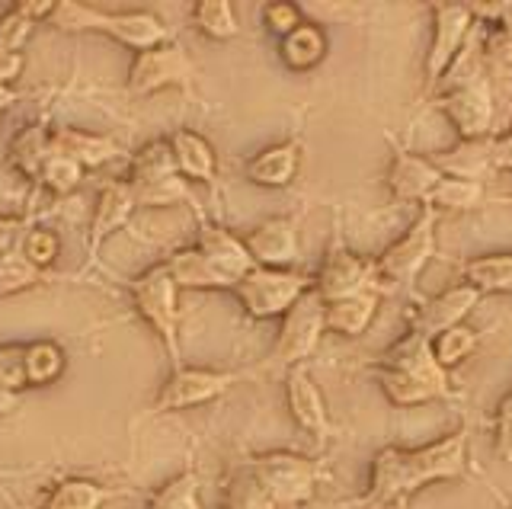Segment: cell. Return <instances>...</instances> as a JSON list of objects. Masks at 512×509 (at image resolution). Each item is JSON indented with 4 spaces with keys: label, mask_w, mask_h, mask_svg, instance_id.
<instances>
[{
    "label": "cell",
    "mask_w": 512,
    "mask_h": 509,
    "mask_svg": "<svg viewBox=\"0 0 512 509\" xmlns=\"http://www.w3.org/2000/svg\"><path fill=\"white\" fill-rule=\"evenodd\" d=\"M52 157V129L45 122H32L10 141L7 161L26 180H39L45 161Z\"/></svg>",
    "instance_id": "obj_28"
},
{
    "label": "cell",
    "mask_w": 512,
    "mask_h": 509,
    "mask_svg": "<svg viewBox=\"0 0 512 509\" xmlns=\"http://www.w3.org/2000/svg\"><path fill=\"white\" fill-rule=\"evenodd\" d=\"M372 372H375L378 388H381L384 397H388V404H391V407L407 410V407H420V404L442 401V394H439L436 388L426 385V381H420V378L407 375V372L375 369V365H372Z\"/></svg>",
    "instance_id": "obj_31"
},
{
    "label": "cell",
    "mask_w": 512,
    "mask_h": 509,
    "mask_svg": "<svg viewBox=\"0 0 512 509\" xmlns=\"http://www.w3.org/2000/svg\"><path fill=\"white\" fill-rule=\"evenodd\" d=\"M324 308L327 305L317 298L314 289L304 292L295 301L292 311L282 317L279 333H276V343H272V349H269V359H266L269 369L288 372L292 365L308 362L317 353V346H320V340H324V333H327Z\"/></svg>",
    "instance_id": "obj_8"
},
{
    "label": "cell",
    "mask_w": 512,
    "mask_h": 509,
    "mask_svg": "<svg viewBox=\"0 0 512 509\" xmlns=\"http://www.w3.org/2000/svg\"><path fill=\"white\" fill-rule=\"evenodd\" d=\"M0 260H4V257H0Z\"/></svg>",
    "instance_id": "obj_55"
},
{
    "label": "cell",
    "mask_w": 512,
    "mask_h": 509,
    "mask_svg": "<svg viewBox=\"0 0 512 509\" xmlns=\"http://www.w3.org/2000/svg\"><path fill=\"white\" fill-rule=\"evenodd\" d=\"M52 23L61 33H100L112 42L125 45V49L148 52L157 45L170 42V33L164 20L151 10H122V13H109L93 4H77V0H61L55 4Z\"/></svg>",
    "instance_id": "obj_2"
},
{
    "label": "cell",
    "mask_w": 512,
    "mask_h": 509,
    "mask_svg": "<svg viewBox=\"0 0 512 509\" xmlns=\"http://www.w3.org/2000/svg\"><path fill=\"white\" fill-rule=\"evenodd\" d=\"M285 401H288V410H292L298 429H304L311 439L324 445L336 436V426L327 410V397L320 391L317 378L311 375L308 362L292 365V369L285 372Z\"/></svg>",
    "instance_id": "obj_13"
},
{
    "label": "cell",
    "mask_w": 512,
    "mask_h": 509,
    "mask_svg": "<svg viewBox=\"0 0 512 509\" xmlns=\"http://www.w3.org/2000/svg\"><path fill=\"white\" fill-rule=\"evenodd\" d=\"M20 253H23V257H26L32 266L42 269V273H45V269L58 260V253H61V237H58L55 231H48V228H32V231L26 234V241H23Z\"/></svg>",
    "instance_id": "obj_42"
},
{
    "label": "cell",
    "mask_w": 512,
    "mask_h": 509,
    "mask_svg": "<svg viewBox=\"0 0 512 509\" xmlns=\"http://www.w3.org/2000/svg\"><path fill=\"white\" fill-rule=\"evenodd\" d=\"M144 509H205L199 474L192 468L173 474L164 487L151 493V500L144 503Z\"/></svg>",
    "instance_id": "obj_35"
},
{
    "label": "cell",
    "mask_w": 512,
    "mask_h": 509,
    "mask_svg": "<svg viewBox=\"0 0 512 509\" xmlns=\"http://www.w3.org/2000/svg\"><path fill=\"white\" fill-rule=\"evenodd\" d=\"M436 250H439V212L432 205H420L410 228L375 257L378 292L384 295L413 285L423 276V269L436 260Z\"/></svg>",
    "instance_id": "obj_3"
},
{
    "label": "cell",
    "mask_w": 512,
    "mask_h": 509,
    "mask_svg": "<svg viewBox=\"0 0 512 509\" xmlns=\"http://www.w3.org/2000/svg\"><path fill=\"white\" fill-rule=\"evenodd\" d=\"M192 74H196V65H192V58L183 45L164 42V45H157V49L135 55L132 68H128L125 90L132 93V97H154V93L170 90V87L189 90Z\"/></svg>",
    "instance_id": "obj_12"
},
{
    "label": "cell",
    "mask_w": 512,
    "mask_h": 509,
    "mask_svg": "<svg viewBox=\"0 0 512 509\" xmlns=\"http://www.w3.org/2000/svg\"><path fill=\"white\" fill-rule=\"evenodd\" d=\"M487 202V183L477 180H461V177H445L436 183L426 205L436 212H474Z\"/></svg>",
    "instance_id": "obj_32"
},
{
    "label": "cell",
    "mask_w": 512,
    "mask_h": 509,
    "mask_svg": "<svg viewBox=\"0 0 512 509\" xmlns=\"http://www.w3.org/2000/svg\"><path fill=\"white\" fill-rule=\"evenodd\" d=\"M503 202H506V205H512V193H509V196H503Z\"/></svg>",
    "instance_id": "obj_53"
},
{
    "label": "cell",
    "mask_w": 512,
    "mask_h": 509,
    "mask_svg": "<svg viewBox=\"0 0 512 509\" xmlns=\"http://www.w3.org/2000/svg\"><path fill=\"white\" fill-rule=\"evenodd\" d=\"M192 23L196 29L212 42H231L240 36V20H237V10L228 0H199L192 7Z\"/></svg>",
    "instance_id": "obj_34"
},
{
    "label": "cell",
    "mask_w": 512,
    "mask_h": 509,
    "mask_svg": "<svg viewBox=\"0 0 512 509\" xmlns=\"http://www.w3.org/2000/svg\"><path fill=\"white\" fill-rule=\"evenodd\" d=\"M52 154L68 157V161L84 167V173H87V170H100L109 161H116L119 145L106 135H93L84 129L61 125V129H52Z\"/></svg>",
    "instance_id": "obj_21"
},
{
    "label": "cell",
    "mask_w": 512,
    "mask_h": 509,
    "mask_svg": "<svg viewBox=\"0 0 512 509\" xmlns=\"http://www.w3.org/2000/svg\"><path fill=\"white\" fill-rule=\"evenodd\" d=\"M39 282H42V269L32 266L23 253H7V257L0 260V301L20 295Z\"/></svg>",
    "instance_id": "obj_41"
},
{
    "label": "cell",
    "mask_w": 512,
    "mask_h": 509,
    "mask_svg": "<svg viewBox=\"0 0 512 509\" xmlns=\"http://www.w3.org/2000/svg\"><path fill=\"white\" fill-rule=\"evenodd\" d=\"M429 13H432V39L423 61V97L436 93L445 71L455 65V58L477 33L471 4H429Z\"/></svg>",
    "instance_id": "obj_7"
},
{
    "label": "cell",
    "mask_w": 512,
    "mask_h": 509,
    "mask_svg": "<svg viewBox=\"0 0 512 509\" xmlns=\"http://www.w3.org/2000/svg\"><path fill=\"white\" fill-rule=\"evenodd\" d=\"M372 289H378L375 260H368L352 247H346L343 237L336 234L324 253V260H320L317 276H314L317 298L324 301V305H330V301H340V298L359 295V292H372Z\"/></svg>",
    "instance_id": "obj_11"
},
{
    "label": "cell",
    "mask_w": 512,
    "mask_h": 509,
    "mask_svg": "<svg viewBox=\"0 0 512 509\" xmlns=\"http://www.w3.org/2000/svg\"><path fill=\"white\" fill-rule=\"evenodd\" d=\"M477 346H480V330H474L471 324H458L442 330L439 337H432V356H436V362L445 372H452L477 353Z\"/></svg>",
    "instance_id": "obj_36"
},
{
    "label": "cell",
    "mask_w": 512,
    "mask_h": 509,
    "mask_svg": "<svg viewBox=\"0 0 512 509\" xmlns=\"http://www.w3.org/2000/svg\"><path fill=\"white\" fill-rule=\"evenodd\" d=\"M23 74V55H0V87H13Z\"/></svg>",
    "instance_id": "obj_49"
},
{
    "label": "cell",
    "mask_w": 512,
    "mask_h": 509,
    "mask_svg": "<svg viewBox=\"0 0 512 509\" xmlns=\"http://www.w3.org/2000/svg\"><path fill=\"white\" fill-rule=\"evenodd\" d=\"M490 138L458 141L455 148H448V151L432 157V164H436L445 173V177H461V180L484 183L490 173H493V167H490Z\"/></svg>",
    "instance_id": "obj_29"
},
{
    "label": "cell",
    "mask_w": 512,
    "mask_h": 509,
    "mask_svg": "<svg viewBox=\"0 0 512 509\" xmlns=\"http://www.w3.org/2000/svg\"><path fill=\"white\" fill-rule=\"evenodd\" d=\"M506 509H512V503H509V506H506Z\"/></svg>",
    "instance_id": "obj_54"
},
{
    "label": "cell",
    "mask_w": 512,
    "mask_h": 509,
    "mask_svg": "<svg viewBox=\"0 0 512 509\" xmlns=\"http://www.w3.org/2000/svg\"><path fill=\"white\" fill-rule=\"evenodd\" d=\"M480 305V295L471 289V285H452L439 295H432L426 301L416 305V311L410 314V330L423 333V337H439L442 330L448 327H458V324H468L471 311Z\"/></svg>",
    "instance_id": "obj_17"
},
{
    "label": "cell",
    "mask_w": 512,
    "mask_h": 509,
    "mask_svg": "<svg viewBox=\"0 0 512 509\" xmlns=\"http://www.w3.org/2000/svg\"><path fill=\"white\" fill-rule=\"evenodd\" d=\"M196 247L205 253V257H212L215 263L228 266L231 273H237L244 279L250 269H253V260L244 247V237L231 234L228 228L221 225H212V221L199 218V234H196Z\"/></svg>",
    "instance_id": "obj_27"
},
{
    "label": "cell",
    "mask_w": 512,
    "mask_h": 509,
    "mask_svg": "<svg viewBox=\"0 0 512 509\" xmlns=\"http://www.w3.org/2000/svg\"><path fill=\"white\" fill-rule=\"evenodd\" d=\"M68 369L64 346L55 340H36L26 343V385L29 388H48Z\"/></svg>",
    "instance_id": "obj_33"
},
{
    "label": "cell",
    "mask_w": 512,
    "mask_h": 509,
    "mask_svg": "<svg viewBox=\"0 0 512 509\" xmlns=\"http://www.w3.org/2000/svg\"><path fill=\"white\" fill-rule=\"evenodd\" d=\"M29 474V468H0V477H20Z\"/></svg>",
    "instance_id": "obj_52"
},
{
    "label": "cell",
    "mask_w": 512,
    "mask_h": 509,
    "mask_svg": "<svg viewBox=\"0 0 512 509\" xmlns=\"http://www.w3.org/2000/svg\"><path fill=\"white\" fill-rule=\"evenodd\" d=\"M304 161V141L301 138H285L279 145H269L260 154H253L244 164L247 183L260 189H288L301 173Z\"/></svg>",
    "instance_id": "obj_20"
},
{
    "label": "cell",
    "mask_w": 512,
    "mask_h": 509,
    "mask_svg": "<svg viewBox=\"0 0 512 509\" xmlns=\"http://www.w3.org/2000/svg\"><path fill=\"white\" fill-rule=\"evenodd\" d=\"M372 365H375V369L407 372L413 378L426 381V385H432L442 394V401H445V397H452V381H448V372L436 362V356H432V340L423 337V333L410 330V327H407L404 337L384 349V353Z\"/></svg>",
    "instance_id": "obj_15"
},
{
    "label": "cell",
    "mask_w": 512,
    "mask_h": 509,
    "mask_svg": "<svg viewBox=\"0 0 512 509\" xmlns=\"http://www.w3.org/2000/svg\"><path fill=\"white\" fill-rule=\"evenodd\" d=\"M128 292H132L135 311L141 314V321L154 330L157 343L164 346L173 369L186 365L183 343H180V289H176L167 266L164 263L148 266L144 273H138L128 282Z\"/></svg>",
    "instance_id": "obj_4"
},
{
    "label": "cell",
    "mask_w": 512,
    "mask_h": 509,
    "mask_svg": "<svg viewBox=\"0 0 512 509\" xmlns=\"http://www.w3.org/2000/svg\"><path fill=\"white\" fill-rule=\"evenodd\" d=\"M135 193V205L138 209H170V205H192L196 215L202 218L199 205H196V196H192L189 183L176 173V177H167V180H157V183H148V186H132Z\"/></svg>",
    "instance_id": "obj_37"
},
{
    "label": "cell",
    "mask_w": 512,
    "mask_h": 509,
    "mask_svg": "<svg viewBox=\"0 0 512 509\" xmlns=\"http://www.w3.org/2000/svg\"><path fill=\"white\" fill-rule=\"evenodd\" d=\"M16 407H20V394L0 388V417H7V413H13Z\"/></svg>",
    "instance_id": "obj_50"
},
{
    "label": "cell",
    "mask_w": 512,
    "mask_h": 509,
    "mask_svg": "<svg viewBox=\"0 0 512 509\" xmlns=\"http://www.w3.org/2000/svg\"><path fill=\"white\" fill-rule=\"evenodd\" d=\"M391 141V167H388V193L397 205H426L432 189L442 180V170L432 164V157H423L404 148L394 135Z\"/></svg>",
    "instance_id": "obj_14"
},
{
    "label": "cell",
    "mask_w": 512,
    "mask_h": 509,
    "mask_svg": "<svg viewBox=\"0 0 512 509\" xmlns=\"http://www.w3.org/2000/svg\"><path fill=\"white\" fill-rule=\"evenodd\" d=\"M29 231H32V221L26 215H0V257L20 253Z\"/></svg>",
    "instance_id": "obj_47"
},
{
    "label": "cell",
    "mask_w": 512,
    "mask_h": 509,
    "mask_svg": "<svg viewBox=\"0 0 512 509\" xmlns=\"http://www.w3.org/2000/svg\"><path fill=\"white\" fill-rule=\"evenodd\" d=\"M135 193L125 180H112L100 189L96 196V209L90 221V234H87V257L90 263L100 260V250L112 234H119L135 215Z\"/></svg>",
    "instance_id": "obj_18"
},
{
    "label": "cell",
    "mask_w": 512,
    "mask_h": 509,
    "mask_svg": "<svg viewBox=\"0 0 512 509\" xmlns=\"http://www.w3.org/2000/svg\"><path fill=\"white\" fill-rule=\"evenodd\" d=\"M461 282L484 295H506L512 292V250L500 253H480L461 263Z\"/></svg>",
    "instance_id": "obj_26"
},
{
    "label": "cell",
    "mask_w": 512,
    "mask_h": 509,
    "mask_svg": "<svg viewBox=\"0 0 512 509\" xmlns=\"http://www.w3.org/2000/svg\"><path fill=\"white\" fill-rule=\"evenodd\" d=\"M128 490L109 487L93 481V477H61V481L45 493L39 509H106L116 497H125Z\"/></svg>",
    "instance_id": "obj_24"
},
{
    "label": "cell",
    "mask_w": 512,
    "mask_h": 509,
    "mask_svg": "<svg viewBox=\"0 0 512 509\" xmlns=\"http://www.w3.org/2000/svg\"><path fill=\"white\" fill-rule=\"evenodd\" d=\"M496 26L506 29V33H512V0H509V4H500V20H496Z\"/></svg>",
    "instance_id": "obj_51"
},
{
    "label": "cell",
    "mask_w": 512,
    "mask_h": 509,
    "mask_svg": "<svg viewBox=\"0 0 512 509\" xmlns=\"http://www.w3.org/2000/svg\"><path fill=\"white\" fill-rule=\"evenodd\" d=\"M493 452L503 465H512V391L500 397L493 413Z\"/></svg>",
    "instance_id": "obj_45"
},
{
    "label": "cell",
    "mask_w": 512,
    "mask_h": 509,
    "mask_svg": "<svg viewBox=\"0 0 512 509\" xmlns=\"http://www.w3.org/2000/svg\"><path fill=\"white\" fill-rule=\"evenodd\" d=\"M471 465V426H458L436 442L404 449V445H384L375 452L372 468H368V487L356 500L359 509H388L404 506L420 490L461 481L468 477Z\"/></svg>",
    "instance_id": "obj_1"
},
{
    "label": "cell",
    "mask_w": 512,
    "mask_h": 509,
    "mask_svg": "<svg viewBox=\"0 0 512 509\" xmlns=\"http://www.w3.org/2000/svg\"><path fill=\"white\" fill-rule=\"evenodd\" d=\"M170 148H173L176 173H180L186 183H215L218 151L205 135L192 129H176L170 135Z\"/></svg>",
    "instance_id": "obj_22"
},
{
    "label": "cell",
    "mask_w": 512,
    "mask_h": 509,
    "mask_svg": "<svg viewBox=\"0 0 512 509\" xmlns=\"http://www.w3.org/2000/svg\"><path fill=\"white\" fill-rule=\"evenodd\" d=\"M301 23H304V17H301V7L298 4H288V0H276V4H266L263 7V26L276 39H285Z\"/></svg>",
    "instance_id": "obj_46"
},
{
    "label": "cell",
    "mask_w": 512,
    "mask_h": 509,
    "mask_svg": "<svg viewBox=\"0 0 512 509\" xmlns=\"http://www.w3.org/2000/svg\"><path fill=\"white\" fill-rule=\"evenodd\" d=\"M244 247L250 253L253 266L263 269H292L301 257V231L298 218L292 215H272L263 218L247 237Z\"/></svg>",
    "instance_id": "obj_16"
},
{
    "label": "cell",
    "mask_w": 512,
    "mask_h": 509,
    "mask_svg": "<svg viewBox=\"0 0 512 509\" xmlns=\"http://www.w3.org/2000/svg\"><path fill=\"white\" fill-rule=\"evenodd\" d=\"M490 167H493V173L512 170V129L490 138Z\"/></svg>",
    "instance_id": "obj_48"
},
{
    "label": "cell",
    "mask_w": 512,
    "mask_h": 509,
    "mask_svg": "<svg viewBox=\"0 0 512 509\" xmlns=\"http://www.w3.org/2000/svg\"><path fill=\"white\" fill-rule=\"evenodd\" d=\"M314 289V279H308L298 269H263L253 266L250 273L234 285V298L237 305L250 314L253 321H272V317H282L292 311L295 301Z\"/></svg>",
    "instance_id": "obj_6"
},
{
    "label": "cell",
    "mask_w": 512,
    "mask_h": 509,
    "mask_svg": "<svg viewBox=\"0 0 512 509\" xmlns=\"http://www.w3.org/2000/svg\"><path fill=\"white\" fill-rule=\"evenodd\" d=\"M176 177V161H173V148H170V138H154L148 145H141L132 161H128V173H125V183L128 186H148L157 180H167Z\"/></svg>",
    "instance_id": "obj_30"
},
{
    "label": "cell",
    "mask_w": 512,
    "mask_h": 509,
    "mask_svg": "<svg viewBox=\"0 0 512 509\" xmlns=\"http://www.w3.org/2000/svg\"><path fill=\"white\" fill-rule=\"evenodd\" d=\"M247 372H231V369H202V365H180L173 369L170 378L160 385L151 413H180L202 404L221 401L237 381H244Z\"/></svg>",
    "instance_id": "obj_9"
},
{
    "label": "cell",
    "mask_w": 512,
    "mask_h": 509,
    "mask_svg": "<svg viewBox=\"0 0 512 509\" xmlns=\"http://www.w3.org/2000/svg\"><path fill=\"white\" fill-rule=\"evenodd\" d=\"M480 65L490 84H512V33L490 26V33L480 39Z\"/></svg>",
    "instance_id": "obj_38"
},
{
    "label": "cell",
    "mask_w": 512,
    "mask_h": 509,
    "mask_svg": "<svg viewBox=\"0 0 512 509\" xmlns=\"http://www.w3.org/2000/svg\"><path fill=\"white\" fill-rule=\"evenodd\" d=\"M432 103H436L439 113L452 122L458 141H480L493 135L496 103H493V84L487 77L439 90Z\"/></svg>",
    "instance_id": "obj_10"
},
{
    "label": "cell",
    "mask_w": 512,
    "mask_h": 509,
    "mask_svg": "<svg viewBox=\"0 0 512 509\" xmlns=\"http://www.w3.org/2000/svg\"><path fill=\"white\" fill-rule=\"evenodd\" d=\"M381 308V292H359V295H349L340 301H330L324 308V324L327 333H336V337H346V340H356L362 333L375 324Z\"/></svg>",
    "instance_id": "obj_23"
},
{
    "label": "cell",
    "mask_w": 512,
    "mask_h": 509,
    "mask_svg": "<svg viewBox=\"0 0 512 509\" xmlns=\"http://www.w3.org/2000/svg\"><path fill=\"white\" fill-rule=\"evenodd\" d=\"M224 509H276V503L266 497V490L253 481L244 465H237L224 481Z\"/></svg>",
    "instance_id": "obj_39"
},
{
    "label": "cell",
    "mask_w": 512,
    "mask_h": 509,
    "mask_svg": "<svg viewBox=\"0 0 512 509\" xmlns=\"http://www.w3.org/2000/svg\"><path fill=\"white\" fill-rule=\"evenodd\" d=\"M36 183L42 189H48L52 196L64 199V196H71L80 183H84V167H77L74 161H68V157H61V154H52L45 161Z\"/></svg>",
    "instance_id": "obj_40"
},
{
    "label": "cell",
    "mask_w": 512,
    "mask_h": 509,
    "mask_svg": "<svg viewBox=\"0 0 512 509\" xmlns=\"http://www.w3.org/2000/svg\"><path fill=\"white\" fill-rule=\"evenodd\" d=\"M253 481L266 490V497L276 503V509H304L317 493V484L324 471L320 461L301 452H260L240 461Z\"/></svg>",
    "instance_id": "obj_5"
},
{
    "label": "cell",
    "mask_w": 512,
    "mask_h": 509,
    "mask_svg": "<svg viewBox=\"0 0 512 509\" xmlns=\"http://www.w3.org/2000/svg\"><path fill=\"white\" fill-rule=\"evenodd\" d=\"M167 273L173 276L176 289H196V292H234V285L240 282L237 273H231L228 266L215 263L212 257H205L199 247H183L173 250L164 260Z\"/></svg>",
    "instance_id": "obj_19"
},
{
    "label": "cell",
    "mask_w": 512,
    "mask_h": 509,
    "mask_svg": "<svg viewBox=\"0 0 512 509\" xmlns=\"http://www.w3.org/2000/svg\"><path fill=\"white\" fill-rule=\"evenodd\" d=\"M32 29H36V23L23 17L16 7H10L0 17V55H23V45L29 42Z\"/></svg>",
    "instance_id": "obj_44"
},
{
    "label": "cell",
    "mask_w": 512,
    "mask_h": 509,
    "mask_svg": "<svg viewBox=\"0 0 512 509\" xmlns=\"http://www.w3.org/2000/svg\"><path fill=\"white\" fill-rule=\"evenodd\" d=\"M327 49H330V42L324 29L311 20H304L285 39H279V61L292 74H308L327 58Z\"/></svg>",
    "instance_id": "obj_25"
},
{
    "label": "cell",
    "mask_w": 512,
    "mask_h": 509,
    "mask_svg": "<svg viewBox=\"0 0 512 509\" xmlns=\"http://www.w3.org/2000/svg\"><path fill=\"white\" fill-rule=\"evenodd\" d=\"M0 388L13 394L26 391V343H4L0 346Z\"/></svg>",
    "instance_id": "obj_43"
}]
</instances>
